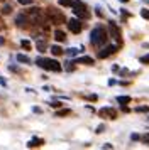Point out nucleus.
<instances>
[{"instance_id":"412c9836","label":"nucleus","mask_w":149,"mask_h":150,"mask_svg":"<svg viewBox=\"0 0 149 150\" xmlns=\"http://www.w3.org/2000/svg\"><path fill=\"white\" fill-rule=\"evenodd\" d=\"M71 2L73 0H59V5H63V7H71Z\"/></svg>"},{"instance_id":"c756f323","label":"nucleus","mask_w":149,"mask_h":150,"mask_svg":"<svg viewBox=\"0 0 149 150\" xmlns=\"http://www.w3.org/2000/svg\"><path fill=\"white\" fill-rule=\"evenodd\" d=\"M87 98H88V100H92V101H95V100H97V96H95V95H90V96H87Z\"/></svg>"},{"instance_id":"a211bd4d","label":"nucleus","mask_w":149,"mask_h":150,"mask_svg":"<svg viewBox=\"0 0 149 150\" xmlns=\"http://www.w3.org/2000/svg\"><path fill=\"white\" fill-rule=\"evenodd\" d=\"M0 12H2L4 15H9L10 12H12V7H10V5H7V4H5V5L2 7V10H0Z\"/></svg>"},{"instance_id":"393cba45","label":"nucleus","mask_w":149,"mask_h":150,"mask_svg":"<svg viewBox=\"0 0 149 150\" xmlns=\"http://www.w3.org/2000/svg\"><path fill=\"white\" fill-rule=\"evenodd\" d=\"M141 62H144V64H149V54H148V56H142V57H141Z\"/></svg>"},{"instance_id":"cd10ccee","label":"nucleus","mask_w":149,"mask_h":150,"mask_svg":"<svg viewBox=\"0 0 149 150\" xmlns=\"http://www.w3.org/2000/svg\"><path fill=\"white\" fill-rule=\"evenodd\" d=\"M51 106H53V108H59L61 103H59V101H53V103H51Z\"/></svg>"},{"instance_id":"5701e85b","label":"nucleus","mask_w":149,"mask_h":150,"mask_svg":"<svg viewBox=\"0 0 149 150\" xmlns=\"http://www.w3.org/2000/svg\"><path fill=\"white\" fill-rule=\"evenodd\" d=\"M135 111H141V113H149V106H139V108H135Z\"/></svg>"},{"instance_id":"b1692460","label":"nucleus","mask_w":149,"mask_h":150,"mask_svg":"<svg viewBox=\"0 0 149 150\" xmlns=\"http://www.w3.org/2000/svg\"><path fill=\"white\" fill-rule=\"evenodd\" d=\"M141 140L146 143V145H149V133H144V135L141 137Z\"/></svg>"},{"instance_id":"f03ea898","label":"nucleus","mask_w":149,"mask_h":150,"mask_svg":"<svg viewBox=\"0 0 149 150\" xmlns=\"http://www.w3.org/2000/svg\"><path fill=\"white\" fill-rule=\"evenodd\" d=\"M36 62H37V66L42 69H47V71H54V73H59L61 69V64L56 59H47V57H37L36 59Z\"/></svg>"},{"instance_id":"4468645a","label":"nucleus","mask_w":149,"mask_h":150,"mask_svg":"<svg viewBox=\"0 0 149 150\" xmlns=\"http://www.w3.org/2000/svg\"><path fill=\"white\" fill-rule=\"evenodd\" d=\"M36 47H37V51H41V52H44L47 47V44L44 39H37V42H36Z\"/></svg>"},{"instance_id":"ddd939ff","label":"nucleus","mask_w":149,"mask_h":150,"mask_svg":"<svg viewBox=\"0 0 149 150\" xmlns=\"http://www.w3.org/2000/svg\"><path fill=\"white\" fill-rule=\"evenodd\" d=\"M54 39L58 42H64L66 41V34H64L63 30H56V32H54Z\"/></svg>"},{"instance_id":"bb28decb","label":"nucleus","mask_w":149,"mask_h":150,"mask_svg":"<svg viewBox=\"0 0 149 150\" xmlns=\"http://www.w3.org/2000/svg\"><path fill=\"white\" fill-rule=\"evenodd\" d=\"M141 15L144 19H149V10H141Z\"/></svg>"},{"instance_id":"dca6fc26","label":"nucleus","mask_w":149,"mask_h":150,"mask_svg":"<svg viewBox=\"0 0 149 150\" xmlns=\"http://www.w3.org/2000/svg\"><path fill=\"white\" fill-rule=\"evenodd\" d=\"M17 61L19 62H24V64H31V59L24 54H17Z\"/></svg>"},{"instance_id":"1a4fd4ad","label":"nucleus","mask_w":149,"mask_h":150,"mask_svg":"<svg viewBox=\"0 0 149 150\" xmlns=\"http://www.w3.org/2000/svg\"><path fill=\"white\" fill-rule=\"evenodd\" d=\"M98 115L100 116H103V118H110V120H115L117 118V111H115L114 108H102V110H98Z\"/></svg>"},{"instance_id":"9d476101","label":"nucleus","mask_w":149,"mask_h":150,"mask_svg":"<svg viewBox=\"0 0 149 150\" xmlns=\"http://www.w3.org/2000/svg\"><path fill=\"white\" fill-rule=\"evenodd\" d=\"M26 24H29V17H27V14H17V17H15V25H19V27H26Z\"/></svg>"},{"instance_id":"f3484780","label":"nucleus","mask_w":149,"mask_h":150,"mask_svg":"<svg viewBox=\"0 0 149 150\" xmlns=\"http://www.w3.org/2000/svg\"><path fill=\"white\" fill-rule=\"evenodd\" d=\"M117 101L120 103V105H127V103H130V96H119Z\"/></svg>"},{"instance_id":"f8f14e48","label":"nucleus","mask_w":149,"mask_h":150,"mask_svg":"<svg viewBox=\"0 0 149 150\" xmlns=\"http://www.w3.org/2000/svg\"><path fill=\"white\" fill-rule=\"evenodd\" d=\"M74 62H78V64H93V57H88V56H83V57H78Z\"/></svg>"},{"instance_id":"20e7f679","label":"nucleus","mask_w":149,"mask_h":150,"mask_svg":"<svg viewBox=\"0 0 149 150\" xmlns=\"http://www.w3.org/2000/svg\"><path fill=\"white\" fill-rule=\"evenodd\" d=\"M27 17L31 19V21L37 22V24H41V22H44V14H42V10L37 7H32L29 12H27Z\"/></svg>"},{"instance_id":"c85d7f7f","label":"nucleus","mask_w":149,"mask_h":150,"mask_svg":"<svg viewBox=\"0 0 149 150\" xmlns=\"http://www.w3.org/2000/svg\"><path fill=\"white\" fill-rule=\"evenodd\" d=\"M103 130H105V125H100V127H98V128H97V133H102V132H103Z\"/></svg>"},{"instance_id":"9b49d317","label":"nucleus","mask_w":149,"mask_h":150,"mask_svg":"<svg viewBox=\"0 0 149 150\" xmlns=\"http://www.w3.org/2000/svg\"><path fill=\"white\" fill-rule=\"evenodd\" d=\"M42 143H44V140H42V138H32V140H29L27 147H29V149H34V147H41Z\"/></svg>"},{"instance_id":"423d86ee","label":"nucleus","mask_w":149,"mask_h":150,"mask_svg":"<svg viewBox=\"0 0 149 150\" xmlns=\"http://www.w3.org/2000/svg\"><path fill=\"white\" fill-rule=\"evenodd\" d=\"M108 32H110V35H112L115 41H117V44L120 46V44H122V39H120V29L117 27L114 22H110V24H108Z\"/></svg>"},{"instance_id":"aec40b11","label":"nucleus","mask_w":149,"mask_h":150,"mask_svg":"<svg viewBox=\"0 0 149 150\" xmlns=\"http://www.w3.org/2000/svg\"><path fill=\"white\" fill-rule=\"evenodd\" d=\"M20 46H22L24 49H31V47H32L31 41H26V39H24V41H20Z\"/></svg>"},{"instance_id":"4be33fe9","label":"nucleus","mask_w":149,"mask_h":150,"mask_svg":"<svg viewBox=\"0 0 149 150\" xmlns=\"http://www.w3.org/2000/svg\"><path fill=\"white\" fill-rule=\"evenodd\" d=\"M66 54H68V56H76V54H78V49H74V47L68 49V51H66Z\"/></svg>"},{"instance_id":"0eeeda50","label":"nucleus","mask_w":149,"mask_h":150,"mask_svg":"<svg viewBox=\"0 0 149 150\" xmlns=\"http://www.w3.org/2000/svg\"><path fill=\"white\" fill-rule=\"evenodd\" d=\"M47 15H49V19H51L54 24H61V22H64V15L59 14V12H56L54 8H49V10H47Z\"/></svg>"},{"instance_id":"6e6552de","label":"nucleus","mask_w":149,"mask_h":150,"mask_svg":"<svg viewBox=\"0 0 149 150\" xmlns=\"http://www.w3.org/2000/svg\"><path fill=\"white\" fill-rule=\"evenodd\" d=\"M117 49H119L117 46H107V47H103V49L98 51V57H100V59H105V57H108V56L114 54Z\"/></svg>"},{"instance_id":"7c9ffc66","label":"nucleus","mask_w":149,"mask_h":150,"mask_svg":"<svg viewBox=\"0 0 149 150\" xmlns=\"http://www.w3.org/2000/svg\"><path fill=\"white\" fill-rule=\"evenodd\" d=\"M4 42H5V39H4V37H2V35H0V46H2V44H4Z\"/></svg>"},{"instance_id":"2eb2a0df","label":"nucleus","mask_w":149,"mask_h":150,"mask_svg":"<svg viewBox=\"0 0 149 150\" xmlns=\"http://www.w3.org/2000/svg\"><path fill=\"white\" fill-rule=\"evenodd\" d=\"M63 52H64V51H63L59 46H53V47H51V54L53 56H61Z\"/></svg>"},{"instance_id":"f257e3e1","label":"nucleus","mask_w":149,"mask_h":150,"mask_svg":"<svg viewBox=\"0 0 149 150\" xmlns=\"http://www.w3.org/2000/svg\"><path fill=\"white\" fill-rule=\"evenodd\" d=\"M107 41H108L107 29L103 27V25H97V27L92 30V34H90V42L93 44L95 47H102Z\"/></svg>"},{"instance_id":"6ab92c4d","label":"nucleus","mask_w":149,"mask_h":150,"mask_svg":"<svg viewBox=\"0 0 149 150\" xmlns=\"http://www.w3.org/2000/svg\"><path fill=\"white\" fill-rule=\"evenodd\" d=\"M69 113H71V111H69L68 108H64V110H58V111H56V116H66V115H69Z\"/></svg>"},{"instance_id":"39448f33","label":"nucleus","mask_w":149,"mask_h":150,"mask_svg":"<svg viewBox=\"0 0 149 150\" xmlns=\"http://www.w3.org/2000/svg\"><path fill=\"white\" fill-rule=\"evenodd\" d=\"M68 29H69L73 34H80L81 29H83V24H81L80 19H71V21L68 22Z\"/></svg>"},{"instance_id":"7ed1b4c3","label":"nucleus","mask_w":149,"mask_h":150,"mask_svg":"<svg viewBox=\"0 0 149 150\" xmlns=\"http://www.w3.org/2000/svg\"><path fill=\"white\" fill-rule=\"evenodd\" d=\"M71 8H73V12L80 19H88L90 17V14H88V10H87V5L81 2V0H73L71 2Z\"/></svg>"},{"instance_id":"a878e982","label":"nucleus","mask_w":149,"mask_h":150,"mask_svg":"<svg viewBox=\"0 0 149 150\" xmlns=\"http://www.w3.org/2000/svg\"><path fill=\"white\" fill-rule=\"evenodd\" d=\"M17 2H19V4H22V5H31V4H32L31 0H17Z\"/></svg>"},{"instance_id":"2f4dec72","label":"nucleus","mask_w":149,"mask_h":150,"mask_svg":"<svg viewBox=\"0 0 149 150\" xmlns=\"http://www.w3.org/2000/svg\"><path fill=\"white\" fill-rule=\"evenodd\" d=\"M120 2H124V4H127V2H129V0H120Z\"/></svg>"}]
</instances>
